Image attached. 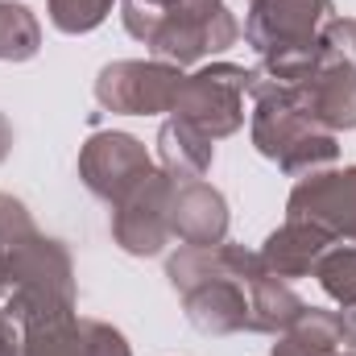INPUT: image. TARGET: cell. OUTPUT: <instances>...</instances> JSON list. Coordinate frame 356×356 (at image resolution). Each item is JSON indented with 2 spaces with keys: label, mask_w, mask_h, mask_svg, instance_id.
<instances>
[{
  "label": "cell",
  "mask_w": 356,
  "mask_h": 356,
  "mask_svg": "<svg viewBox=\"0 0 356 356\" xmlns=\"http://www.w3.org/2000/svg\"><path fill=\"white\" fill-rule=\"evenodd\" d=\"M261 257L245 245H211V249H178L166 261V277L182 298L191 327L203 336H236L249 332V282L261 273Z\"/></svg>",
  "instance_id": "obj_1"
},
{
  "label": "cell",
  "mask_w": 356,
  "mask_h": 356,
  "mask_svg": "<svg viewBox=\"0 0 356 356\" xmlns=\"http://www.w3.org/2000/svg\"><path fill=\"white\" fill-rule=\"evenodd\" d=\"M332 0H249L245 42L257 50L253 75L269 83H302L323 58V25L332 21Z\"/></svg>",
  "instance_id": "obj_2"
},
{
  "label": "cell",
  "mask_w": 356,
  "mask_h": 356,
  "mask_svg": "<svg viewBox=\"0 0 356 356\" xmlns=\"http://www.w3.org/2000/svg\"><path fill=\"white\" fill-rule=\"evenodd\" d=\"M249 95H253V120H249L253 145H257V154L269 158L282 175H290V178L315 175V170H327L340 158L336 133L319 129L298 108L294 88L257 79L249 71Z\"/></svg>",
  "instance_id": "obj_3"
},
{
  "label": "cell",
  "mask_w": 356,
  "mask_h": 356,
  "mask_svg": "<svg viewBox=\"0 0 356 356\" xmlns=\"http://www.w3.org/2000/svg\"><path fill=\"white\" fill-rule=\"evenodd\" d=\"M8 277H13V290L4 298V315L17 327L75 315V266H71V253L63 241L33 228L13 249Z\"/></svg>",
  "instance_id": "obj_4"
},
{
  "label": "cell",
  "mask_w": 356,
  "mask_h": 356,
  "mask_svg": "<svg viewBox=\"0 0 356 356\" xmlns=\"http://www.w3.org/2000/svg\"><path fill=\"white\" fill-rule=\"evenodd\" d=\"M236 38H241V25L224 0H170L145 46L154 50L158 63L195 67L236 46Z\"/></svg>",
  "instance_id": "obj_5"
},
{
  "label": "cell",
  "mask_w": 356,
  "mask_h": 356,
  "mask_svg": "<svg viewBox=\"0 0 356 356\" xmlns=\"http://www.w3.org/2000/svg\"><path fill=\"white\" fill-rule=\"evenodd\" d=\"M245 95H249V71L245 67L207 63L182 79L170 116L195 124L211 141H224V137L241 133V124H245Z\"/></svg>",
  "instance_id": "obj_6"
},
{
  "label": "cell",
  "mask_w": 356,
  "mask_h": 356,
  "mask_svg": "<svg viewBox=\"0 0 356 356\" xmlns=\"http://www.w3.org/2000/svg\"><path fill=\"white\" fill-rule=\"evenodd\" d=\"M170 191H175V178L166 170H149L112 203V241L129 257H158L175 241L170 236Z\"/></svg>",
  "instance_id": "obj_7"
},
{
  "label": "cell",
  "mask_w": 356,
  "mask_h": 356,
  "mask_svg": "<svg viewBox=\"0 0 356 356\" xmlns=\"http://www.w3.org/2000/svg\"><path fill=\"white\" fill-rule=\"evenodd\" d=\"M182 67L170 63H141V58H120L108 63L95 75V99L104 112H120V116H162L170 112L182 88Z\"/></svg>",
  "instance_id": "obj_8"
},
{
  "label": "cell",
  "mask_w": 356,
  "mask_h": 356,
  "mask_svg": "<svg viewBox=\"0 0 356 356\" xmlns=\"http://www.w3.org/2000/svg\"><path fill=\"white\" fill-rule=\"evenodd\" d=\"M286 220H307L332 241L356 245V166L302 175L286 199Z\"/></svg>",
  "instance_id": "obj_9"
},
{
  "label": "cell",
  "mask_w": 356,
  "mask_h": 356,
  "mask_svg": "<svg viewBox=\"0 0 356 356\" xmlns=\"http://www.w3.org/2000/svg\"><path fill=\"white\" fill-rule=\"evenodd\" d=\"M154 166L145 141H137L133 133H120V129H104V133H91L79 149V178L95 199L104 203H116L137 178H145Z\"/></svg>",
  "instance_id": "obj_10"
},
{
  "label": "cell",
  "mask_w": 356,
  "mask_h": 356,
  "mask_svg": "<svg viewBox=\"0 0 356 356\" xmlns=\"http://www.w3.org/2000/svg\"><path fill=\"white\" fill-rule=\"evenodd\" d=\"M21 356H133V348L112 323L79 319L75 311L50 323L21 327Z\"/></svg>",
  "instance_id": "obj_11"
},
{
  "label": "cell",
  "mask_w": 356,
  "mask_h": 356,
  "mask_svg": "<svg viewBox=\"0 0 356 356\" xmlns=\"http://www.w3.org/2000/svg\"><path fill=\"white\" fill-rule=\"evenodd\" d=\"M294 99L327 133L356 129V63L336 58V54L323 50L319 67L302 83H294Z\"/></svg>",
  "instance_id": "obj_12"
},
{
  "label": "cell",
  "mask_w": 356,
  "mask_h": 356,
  "mask_svg": "<svg viewBox=\"0 0 356 356\" xmlns=\"http://www.w3.org/2000/svg\"><path fill=\"white\" fill-rule=\"evenodd\" d=\"M170 236H178L186 249H211L228 241V199L203 182L182 178L170 191Z\"/></svg>",
  "instance_id": "obj_13"
},
{
  "label": "cell",
  "mask_w": 356,
  "mask_h": 356,
  "mask_svg": "<svg viewBox=\"0 0 356 356\" xmlns=\"http://www.w3.org/2000/svg\"><path fill=\"white\" fill-rule=\"evenodd\" d=\"M332 245H336V241H332L323 228H315V224H307V220H286L282 228H273L266 236V245L257 249V257H261V266H266L273 277L294 282V277H311L315 266H319V257H323Z\"/></svg>",
  "instance_id": "obj_14"
},
{
  "label": "cell",
  "mask_w": 356,
  "mask_h": 356,
  "mask_svg": "<svg viewBox=\"0 0 356 356\" xmlns=\"http://www.w3.org/2000/svg\"><path fill=\"white\" fill-rule=\"evenodd\" d=\"M158 162H162V170L175 178V182H182V178H203L211 170V162H216V145L195 124L170 116L158 129Z\"/></svg>",
  "instance_id": "obj_15"
},
{
  "label": "cell",
  "mask_w": 356,
  "mask_h": 356,
  "mask_svg": "<svg viewBox=\"0 0 356 356\" xmlns=\"http://www.w3.org/2000/svg\"><path fill=\"white\" fill-rule=\"evenodd\" d=\"M302 311H307V302L298 298V290L286 277H273L269 269H261L249 282V332L282 336Z\"/></svg>",
  "instance_id": "obj_16"
},
{
  "label": "cell",
  "mask_w": 356,
  "mask_h": 356,
  "mask_svg": "<svg viewBox=\"0 0 356 356\" xmlns=\"http://www.w3.org/2000/svg\"><path fill=\"white\" fill-rule=\"evenodd\" d=\"M344 344L340 332V315L336 311H319L307 307L273 344V356H336Z\"/></svg>",
  "instance_id": "obj_17"
},
{
  "label": "cell",
  "mask_w": 356,
  "mask_h": 356,
  "mask_svg": "<svg viewBox=\"0 0 356 356\" xmlns=\"http://www.w3.org/2000/svg\"><path fill=\"white\" fill-rule=\"evenodd\" d=\"M42 50V25L38 17L17 4V0H0V63H29Z\"/></svg>",
  "instance_id": "obj_18"
},
{
  "label": "cell",
  "mask_w": 356,
  "mask_h": 356,
  "mask_svg": "<svg viewBox=\"0 0 356 356\" xmlns=\"http://www.w3.org/2000/svg\"><path fill=\"white\" fill-rule=\"evenodd\" d=\"M311 277L323 286V294H327L340 311L356 307V245H332V249L319 257V266H315Z\"/></svg>",
  "instance_id": "obj_19"
},
{
  "label": "cell",
  "mask_w": 356,
  "mask_h": 356,
  "mask_svg": "<svg viewBox=\"0 0 356 356\" xmlns=\"http://www.w3.org/2000/svg\"><path fill=\"white\" fill-rule=\"evenodd\" d=\"M112 4L116 0H46V13H50V25L58 33H91L99 29L108 17H112Z\"/></svg>",
  "instance_id": "obj_20"
},
{
  "label": "cell",
  "mask_w": 356,
  "mask_h": 356,
  "mask_svg": "<svg viewBox=\"0 0 356 356\" xmlns=\"http://www.w3.org/2000/svg\"><path fill=\"white\" fill-rule=\"evenodd\" d=\"M166 4L170 0H120V21H124L129 38L149 42V33H154V25H158V17H162Z\"/></svg>",
  "instance_id": "obj_21"
},
{
  "label": "cell",
  "mask_w": 356,
  "mask_h": 356,
  "mask_svg": "<svg viewBox=\"0 0 356 356\" xmlns=\"http://www.w3.org/2000/svg\"><path fill=\"white\" fill-rule=\"evenodd\" d=\"M0 356H21V327L0 311Z\"/></svg>",
  "instance_id": "obj_22"
},
{
  "label": "cell",
  "mask_w": 356,
  "mask_h": 356,
  "mask_svg": "<svg viewBox=\"0 0 356 356\" xmlns=\"http://www.w3.org/2000/svg\"><path fill=\"white\" fill-rule=\"evenodd\" d=\"M340 332H344V344L356 353V307H348V311L340 315Z\"/></svg>",
  "instance_id": "obj_23"
},
{
  "label": "cell",
  "mask_w": 356,
  "mask_h": 356,
  "mask_svg": "<svg viewBox=\"0 0 356 356\" xmlns=\"http://www.w3.org/2000/svg\"><path fill=\"white\" fill-rule=\"evenodd\" d=\"M13 154V124H8V116L0 112V162Z\"/></svg>",
  "instance_id": "obj_24"
},
{
  "label": "cell",
  "mask_w": 356,
  "mask_h": 356,
  "mask_svg": "<svg viewBox=\"0 0 356 356\" xmlns=\"http://www.w3.org/2000/svg\"><path fill=\"white\" fill-rule=\"evenodd\" d=\"M8 290H13V277H8V253L0 249V298H8Z\"/></svg>",
  "instance_id": "obj_25"
},
{
  "label": "cell",
  "mask_w": 356,
  "mask_h": 356,
  "mask_svg": "<svg viewBox=\"0 0 356 356\" xmlns=\"http://www.w3.org/2000/svg\"><path fill=\"white\" fill-rule=\"evenodd\" d=\"M336 356H356V353H336Z\"/></svg>",
  "instance_id": "obj_26"
}]
</instances>
